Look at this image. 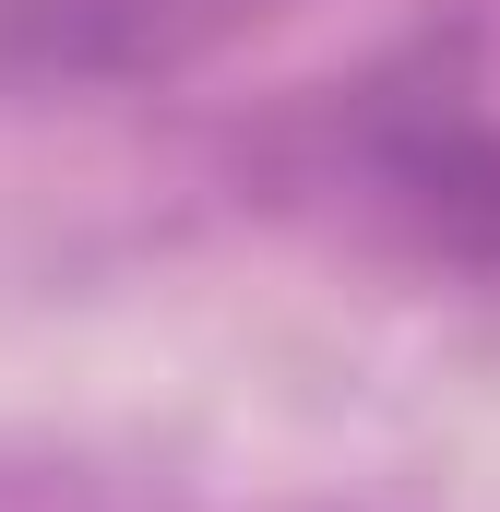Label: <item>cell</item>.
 <instances>
[{
    "label": "cell",
    "instance_id": "6da1fadb",
    "mask_svg": "<svg viewBox=\"0 0 500 512\" xmlns=\"http://www.w3.org/2000/svg\"><path fill=\"white\" fill-rule=\"evenodd\" d=\"M310 179L358 203L393 251L500 286V0L429 12L334 84Z\"/></svg>",
    "mask_w": 500,
    "mask_h": 512
},
{
    "label": "cell",
    "instance_id": "7a4b0ae2",
    "mask_svg": "<svg viewBox=\"0 0 500 512\" xmlns=\"http://www.w3.org/2000/svg\"><path fill=\"white\" fill-rule=\"evenodd\" d=\"M274 0H0L12 84H167Z\"/></svg>",
    "mask_w": 500,
    "mask_h": 512
}]
</instances>
